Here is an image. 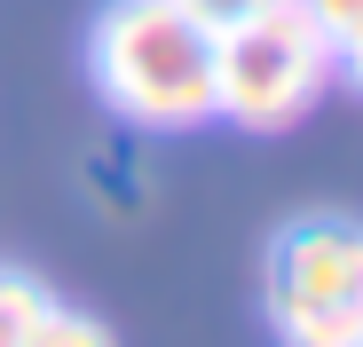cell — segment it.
I'll list each match as a JSON object with an SVG mask.
<instances>
[{
    "label": "cell",
    "mask_w": 363,
    "mask_h": 347,
    "mask_svg": "<svg viewBox=\"0 0 363 347\" xmlns=\"http://www.w3.org/2000/svg\"><path fill=\"white\" fill-rule=\"evenodd\" d=\"M95 95L135 127L190 135L213 119V32L182 0H111L87 40Z\"/></svg>",
    "instance_id": "obj_1"
},
{
    "label": "cell",
    "mask_w": 363,
    "mask_h": 347,
    "mask_svg": "<svg viewBox=\"0 0 363 347\" xmlns=\"http://www.w3.org/2000/svg\"><path fill=\"white\" fill-rule=\"evenodd\" d=\"M324 87H332V40L300 16V0H277V8L213 32V119L277 135Z\"/></svg>",
    "instance_id": "obj_2"
},
{
    "label": "cell",
    "mask_w": 363,
    "mask_h": 347,
    "mask_svg": "<svg viewBox=\"0 0 363 347\" xmlns=\"http://www.w3.org/2000/svg\"><path fill=\"white\" fill-rule=\"evenodd\" d=\"M269 316L284 339L363 347V221H292L269 253Z\"/></svg>",
    "instance_id": "obj_3"
},
{
    "label": "cell",
    "mask_w": 363,
    "mask_h": 347,
    "mask_svg": "<svg viewBox=\"0 0 363 347\" xmlns=\"http://www.w3.org/2000/svg\"><path fill=\"white\" fill-rule=\"evenodd\" d=\"M48 339H103V324L72 316L64 300L48 292V284H32L24 268H0V347H48Z\"/></svg>",
    "instance_id": "obj_4"
},
{
    "label": "cell",
    "mask_w": 363,
    "mask_h": 347,
    "mask_svg": "<svg viewBox=\"0 0 363 347\" xmlns=\"http://www.w3.org/2000/svg\"><path fill=\"white\" fill-rule=\"evenodd\" d=\"M206 32H229V24H245V16H261V8H277V0H182Z\"/></svg>",
    "instance_id": "obj_5"
},
{
    "label": "cell",
    "mask_w": 363,
    "mask_h": 347,
    "mask_svg": "<svg viewBox=\"0 0 363 347\" xmlns=\"http://www.w3.org/2000/svg\"><path fill=\"white\" fill-rule=\"evenodd\" d=\"M300 16H308L324 40H340V32H355V24H363V0H300Z\"/></svg>",
    "instance_id": "obj_6"
},
{
    "label": "cell",
    "mask_w": 363,
    "mask_h": 347,
    "mask_svg": "<svg viewBox=\"0 0 363 347\" xmlns=\"http://www.w3.org/2000/svg\"><path fill=\"white\" fill-rule=\"evenodd\" d=\"M332 79H347V87H355V95H363V24H355V32H340V40H332Z\"/></svg>",
    "instance_id": "obj_7"
}]
</instances>
